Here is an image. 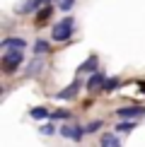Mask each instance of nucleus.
Here are the masks:
<instances>
[{
  "mask_svg": "<svg viewBox=\"0 0 145 147\" xmlns=\"http://www.w3.org/2000/svg\"><path fill=\"white\" fill-rule=\"evenodd\" d=\"M104 82H106V75L104 72H92V77L87 80V92H97V89H102L104 87Z\"/></svg>",
  "mask_w": 145,
  "mask_h": 147,
  "instance_id": "obj_7",
  "label": "nucleus"
},
{
  "mask_svg": "<svg viewBox=\"0 0 145 147\" xmlns=\"http://www.w3.org/2000/svg\"><path fill=\"white\" fill-rule=\"evenodd\" d=\"M80 87H82V82H80V80H72V82L68 84V87L58 89L53 96H56V99H72V96H75L77 92H80Z\"/></svg>",
  "mask_w": 145,
  "mask_h": 147,
  "instance_id": "obj_4",
  "label": "nucleus"
},
{
  "mask_svg": "<svg viewBox=\"0 0 145 147\" xmlns=\"http://www.w3.org/2000/svg\"><path fill=\"white\" fill-rule=\"evenodd\" d=\"M27 46V41L22 39V36H7V39H3L0 41V48H3V51H10V48H22Z\"/></svg>",
  "mask_w": 145,
  "mask_h": 147,
  "instance_id": "obj_6",
  "label": "nucleus"
},
{
  "mask_svg": "<svg viewBox=\"0 0 145 147\" xmlns=\"http://www.w3.org/2000/svg\"><path fill=\"white\" fill-rule=\"evenodd\" d=\"M39 3H48V0H39Z\"/></svg>",
  "mask_w": 145,
  "mask_h": 147,
  "instance_id": "obj_20",
  "label": "nucleus"
},
{
  "mask_svg": "<svg viewBox=\"0 0 145 147\" xmlns=\"http://www.w3.org/2000/svg\"><path fill=\"white\" fill-rule=\"evenodd\" d=\"M51 15H53V7H48V5H46V7H41L39 12H36V17H34L36 27H41V24H46V22H48V17H51Z\"/></svg>",
  "mask_w": 145,
  "mask_h": 147,
  "instance_id": "obj_9",
  "label": "nucleus"
},
{
  "mask_svg": "<svg viewBox=\"0 0 145 147\" xmlns=\"http://www.w3.org/2000/svg\"><path fill=\"white\" fill-rule=\"evenodd\" d=\"M51 118H53V121H58V118L65 121V118H70V111H68V109H56V111L51 113Z\"/></svg>",
  "mask_w": 145,
  "mask_h": 147,
  "instance_id": "obj_13",
  "label": "nucleus"
},
{
  "mask_svg": "<svg viewBox=\"0 0 145 147\" xmlns=\"http://www.w3.org/2000/svg\"><path fill=\"white\" fill-rule=\"evenodd\" d=\"M41 65H44V60H41V56H36V58L32 60V63L27 65V77H34L36 72L41 70Z\"/></svg>",
  "mask_w": 145,
  "mask_h": 147,
  "instance_id": "obj_11",
  "label": "nucleus"
},
{
  "mask_svg": "<svg viewBox=\"0 0 145 147\" xmlns=\"http://www.w3.org/2000/svg\"><path fill=\"white\" fill-rule=\"evenodd\" d=\"M119 84H121L119 80H116V77H111V80H106V82H104V87H102V92H111V89H116Z\"/></svg>",
  "mask_w": 145,
  "mask_h": 147,
  "instance_id": "obj_15",
  "label": "nucleus"
},
{
  "mask_svg": "<svg viewBox=\"0 0 145 147\" xmlns=\"http://www.w3.org/2000/svg\"><path fill=\"white\" fill-rule=\"evenodd\" d=\"M22 60H24V53L20 51V48H12V51H7V53L3 56L0 65H3V70H5V72H15V70L22 65Z\"/></svg>",
  "mask_w": 145,
  "mask_h": 147,
  "instance_id": "obj_2",
  "label": "nucleus"
},
{
  "mask_svg": "<svg viewBox=\"0 0 145 147\" xmlns=\"http://www.w3.org/2000/svg\"><path fill=\"white\" fill-rule=\"evenodd\" d=\"M102 128V121H92L89 125H85V133H97Z\"/></svg>",
  "mask_w": 145,
  "mask_h": 147,
  "instance_id": "obj_16",
  "label": "nucleus"
},
{
  "mask_svg": "<svg viewBox=\"0 0 145 147\" xmlns=\"http://www.w3.org/2000/svg\"><path fill=\"white\" fill-rule=\"evenodd\" d=\"M99 147H121V142H119V138L114 133H104L99 138Z\"/></svg>",
  "mask_w": 145,
  "mask_h": 147,
  "instance_id": "obj_8",
  "label": "nucleus"
},
{
  "mask_svg": "<svg viewBox=\"0 0 145 147\" xmlns=\"http://www.w3.org/2000/svg\"><path fill=\"white\" fill-rule=\"evenodd\" d=\"M77 72H97V56H89L80 68H77Z\"/></svg>",
  "mask_w": 145,
  "mask_h": 147,
  "instance_id": "obj_10",
  "label": "nucleus"
},
{
  "mask_svg": "<svg viewBox=\"0 0 145 147\" xmlns=\"http://www.w3.org/2000/svg\"><path fill=\"white\" fill-rule=\"evenodd\" d=\"M34 53H36V56L48 53V44H46V41H36V44H34Z\"/></svg>",
  "mask_w": 145,
  "mask_h": 147,
  "instance_id": "obj_14",
  "label": "nucleus"
},
{
  "mask_svg": "<svg viewBox=\"0 0 145 147\" xmlns=\"http://www.w3.org/2000/svg\"><path fill=\"white\" fill-rule=\"evenodd\" d=\"M53 133H56V130H53V125H51V123H46L44 128H41V135H53Z\"/></svg>",
  "mask_w": 145,
  "mask_h": 147,
  "instance_id": "obj_19",
  "label": "nucleus"
},
{
  "mask_svg": "<svg viewBox=\"0 0 145 147\" xmlns=\"http://www.w3.org/2000/svg\"><path fill=\"white\" fill-rule=\"evenodd\" d=\"M72 5H75V0H58V7H60V10H65V12H68Z\"/></svg>",
  "mask_w": 145,
  "mask_h": 147,
  "instance_id": "obj_17",
  "label": "nucleus"
},
{
  "mask_svg": "<svg viewBox=\"0 0 145 147\" xmlns=\"http://www.w3.org/2000/svg\"><path fill=\"white\" fill-rule=\"evenodd\" d=\"M72 27H75V20H72V17H63V20L53 27V41H58V44L68 41L72 36Z\"/></svg>",
  "mask_w": 145,
  "mask_h": 147,
  "instance_id": "obj_1",
  "label": "nucleus"
},
{
  "mask_svg": "<svg viewBox=\"0 0 145 147\" xmlns=\"http://www.w3.org/2000/svg\"><path fill=\"white\" fill-rule=\"evenodd\" d=\"M145 113V109L143 106H126V109H119V111H116V116H119V118H133V121H136V118H140V116Z\"/></svg>",
  "mask_w": 145,
  "mask_h": 147,
  "instance_id": "obj_5",
  "label": "nucleus"
},
{
  "mask_svg": "<svg viewBox=\"0 0 145 147\" xmlns=\"http://www.w3.org/2000/svg\"><path fill=\"white\" fill-rule=\"evenodd\" d=\"M29 116H32V118H36V121H44V118H48L51 113H48L44 106H34L32 111H29Z\"/></svg>",
  "mask_w": 145,
  "mask_h": 147,
  "instance_id": "obj_12",
  "label": "nucleus"
},
{
  "mask_svg": "<svg viewBox=\"0 0 145 147\" xmlns=\"http://www.w3.org/2000/svg\"><path fill=\"white\" fill-rule=\"evenodd\" d=\"M133 128H136V123H121L116 128V133H126V130H133Z\"/></svg>",
  "mask_w": 145,
  "mask_h": 147,
  "instance_id": "obj_18",
  "label": "nucleus"
},
{
  "mask_svg": "<svg viewBox=\"0 0 145 147\" xmlns=\"http://www.w3.org/2000/svg\"><path fill=\"white\" fill-rule=\"evenodd\" d=\"M60 135L63 138H68V140H75V142H80V140L87 135L85 133V128H80V125H60Z\"/></svg>",
  "mask_w": 145,
  "mask_h": 147,
  "instance_id": "obj_3",
  "label": "nucleus"
}]
</instances>
